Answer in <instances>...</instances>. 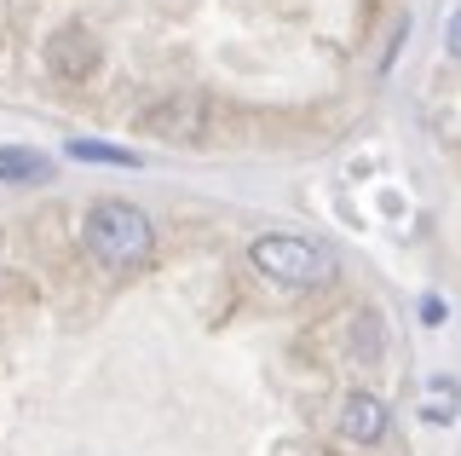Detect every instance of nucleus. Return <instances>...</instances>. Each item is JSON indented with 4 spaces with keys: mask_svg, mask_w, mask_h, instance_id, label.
<instances>
[{
    "mask_svg": "<svg viewBox=\"0 0 461 456\" xmlns=\"http://www.w3.org/2000/svg\"><path fill=\"white\" fill-rule=\"evenodd\" d=\"M156 139H196L202 127H208V105L202 98H167V105H156L150 116H144Z\"/></svg>",
    "mask_w": 461,
    "mask_h": 456,
    "instance_id": "7ed1b4c3",
    "label": "nucleus"
},
{
    "mask_svg": "<svg viewBox=\"0 0 461 456\" xmlns=\"http://www.w3.org/2000/svg\"><path fill=\"white\" fill-rule=\"evenodd\" d=\"M352 359L357 364H381L386 359V324H381V312H357V318H352Z\"/></svg>",
    "mask_w": 461,
    "mask_h": 456,
    "instance_id": "0eeeda50",
    "label": "nucleus"
},
{
    "mask_svg": "<svg viewBox=\"0 0 461 456\" xmlns=\"http://www.w3.org/2000/svg\"><path fill=\"white\" fill-rule=\"evenodd\" d=\"M249 266L259 278L283 283V289H323V283H335V254L323 243H312V237H288V232H266L249 243Z\"/></svg>",
    "mask_w": 461,
    "mask_h": 456,
    "instance_id": "f03ea898",
    "label": "nucleus"
},
{
    "mask_svg": "<svg viewBox=\"0 0 461 456\" xmlns=\"http://www.w3.org/2000/svg\"><path fill=\"white\" fill-rule=\"evenodd\" d=\"M421 318H427V324H444V318H450V306H444L438 295H427V301H421Z\"/></svg>",
    "mask_w": 461,
    "mask_h": 456,
    "instance_id": "9b49d317",
    "label": "nucleus"
},
{
    "mask_svg": "<svg viewBox=\"0 0 461 456\" xmlns=\"http://www.w3.org/2000/svg\"><path fill=\"white\" fill-rule=\"evenodd\" d=\"M444 47H450V59H461V6L450 12V30H444Z\"/></svg>",
    "mask_w": 461,
    "mask_h": 456,
    "instance_id": "9d476101",
    "label": "nucleus"
},
{
    "mask_svg": "<svg viewBox=\"0 0 461 456\" xmlns=\"http://www.w3.org/2000/svg\"><path fill=\"white\" fill-rule=\"evenodd\" d=\"M0 179L12 185H35V179H52V162L29 145H0Z\"/></svg>",
    "mask_w": 461,
    "mask_h": 456,
    "instance_id": "39448f33",
    "label": "nucleus"
},
{
    "mask_svg": "<svg viewBox=\"0 0 461 456\" xmlns=\"http://www.w3.org/2000/svg\"><path fill=\"white\" fill-rule=\"evenodd\" d=\"M86 249H93L98 266H115V272H133L156 254V225L150 214L122 203V196H104L86 214Z\"/></svg>",
    "mask_w": 461,
    "mask_h": 456,
    "instance_id": "f257e3e1",
    "label": "nucleus"
},
{
    "mask_svg": "<svg viewBox=\"0 0 461 456\" xmlns=\"http://www.w3.org/2000/svg\"><path fill=\"white\" fill-rule=\"evenodd\" d=\"M93 64H98V47L86 35H58L52 41V69L58 76H93Z\"/></svg>",
    "mask_w": 461,
    "mask_h": 456,
    "instance_id": "423d86ee",
    "label": "nucleus"
},
{
    "mask_svg": "<svg viewBox=\"0 0 461 456\" xmlns=\"http://www.w3.org/2000/svg\"><path fill=\"white\" fill-rule=\"evenodd\" d=\"M76 162H110V168H139V150H122V145H98V139H76L69 145Z\"/></svg>",
    "mask_w": 461,
    "mask_h": 456,
    "instance_id": "6e6552de",
    "label": "nucleus"
},
{
    "mask_svg": "<svg viewBox=\"0 0 461 456\" xmlns=\"http://www.w3.org/2000/svg\"><path fill=\"white\" fill-rule=\"evenodd\" d=\"M461 410V388L456 381H427V422H450Z\"/></svg>",
    "mask_w": 461,
    "mask_h": 456,
    "instance_id": "1a4fd4ad",
    "label": "nucleus"
},
{
    "mask_svg": "<svg viewBox=\"0 0 461 456\" xmlns=\"http://www.w3.org/2000/svg\"><path fill=\"white\" fill-rule=\"evenodd\" d=\"M340 433L352 439V445H375V439L386 433V405L375 393H352L340 405Z\"/></svg>",
    "mask_w": 461,
    "mask_h": 456,
    "instance_id": "20e7f679",
    "label": "nucleus"
}]
</instances>
